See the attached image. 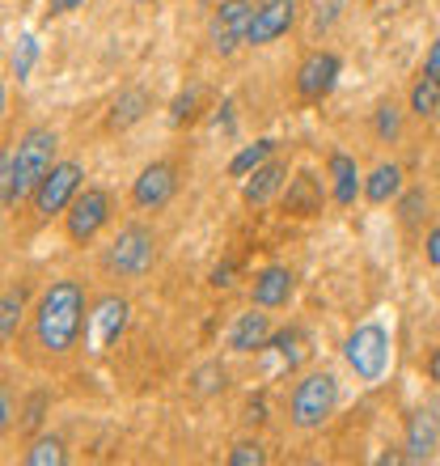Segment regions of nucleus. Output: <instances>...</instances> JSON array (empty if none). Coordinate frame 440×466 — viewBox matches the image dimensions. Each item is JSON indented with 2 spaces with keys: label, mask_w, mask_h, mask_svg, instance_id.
Returning <instances> with one entry per match:
<instances>
[{
  "label": "nucleus",
  "mask_w": 440,
  "mask_h": 466,
  "mask_svg": "<svg viewBox=\"0 0 440 466\" xmlns=\"http://www.w3.org/2000/svg\"><path fill=\"white\" fill-rule=\"evenodd\" d=\"M398 132H403V115H398V106H394V102H381L377 106V136L381 140H394Z\"/></svg>",
  "instance_id": "obj_28"
},
{
  "label": "nucleus",
  "mask_w": 440,
  "mask_h": 466,
  "mask_svg": "<svg viewBox=\"0 0 440 466\" xmlns=\"http://www.w3.org/2000/svg\"><path fill=\"white\" fill-rule=\"evenodd\" d=\"M398 191H403V170L398 166H377V170L368 174V183H365L368 204H390Z\"/></svg>",
  "instance_id": "obj_20"
},
{
  "label": "nucleus",
  "mask_w": 440,
  "mask_h": 466,
  "mask_svg": "<svg viewBox=\"0 0 440 466\" xmlns=\"http://www.w3.org/2000/svg\"><path fill=\"white\" fill-rule=\"evenodd\" d=\"M22 309H25L22 289H9V293H5V301H0V335H5V339H13V335H17Z\"/></svg>",
  "instance_id": "obj_25"
},
{
  "label": "nucleus",
  "mask_w": 440,
  "mask_h": 466,
  "mask_svg": "<svg viewBox=\"0 0 440 466\" xmlns=\"http://www.w3.org/2000/svg\"><path fill=\"white\" fill-rule=\"evenodd\" d=\"M258 309H263V306H258ZM258 309L237 314V322H233V331H229V348H233V352H258V348L271 344V322H267V314H258Z\"/></svg>",
  "instance_id": "obj_16"
},
{
  "label": "nucleus",
  "mask_w": 440,
  "mask_h": 466,
  "mask_svg": "<svg viewBox=\"0 0 440 466\" xmlns=\"http://www.w3.org/2000/svg\"><path fill=\"white\" fill-rule=\"evenodd\" d=\"M271 153H275V140H258V145L242 148V153L233 157L229 174H233V178H245V174H255L263 161H271Z\"/></svg>",
  "instance_id": "obj_22"
},
{
  "label": "nucleus",
  "mask_w": 440,
  "mask_h": 466,
  "mask_svg": "<svg viewBox=\"0 0 440 466\" xmlns=\"http://www.w3.org/2000/svg\"><path fill=\"white\" fill-rule=\"evenodd\" d=\"M85 327V289L76 280H55L43 293L35 309V339L38 348L64 356L68 348H76V335Z\"/></svg>",
  "instance_id": "obj_1"
},
{
  "label": "nucleus",
  "mask_w": 440,
  "mask_h": 466,
  "mask_svg": "<svg viewBox=\"0 0 440 466\" xmlns=\"http://www.w3.org/2000/svg\"><path fill=\"white\" fill-rule=\"evenodd\" d=\"M55 145H60V136L51 132V127H35V132H25L17 140V153H13V178L5 187V208H17V199L30 196L47 170L55 166Z\"/></svg>",
  "instance_id": "obj_2"
},
{
  "label": "nucleus",
  "mask_w": 440,
  "mask_h": 466,
  "mask_svg": "<svg viewBox=\"0 0 440 466\" xmlns=\"http://www.w3.org/2000/svg\"><path fill=\"white\" fill-rule=\"evenodd\" d=\"M411 111L415 115H436L440 111V73H428V68H424V76L411 86Z\"/></svg>",
  "instance_id": "obj_21"
},
{
  "label": "nucleus",
  "mask_w": 440,
  "mask_h": 466,
  "mask_svg": "<svg viewBox=\"0 0 440 466\" xmlns=\"http://www.w3.org/2000/svg\"><path fill=\"white\" fill-rule=\"evenodd\" d=\"M419 208H428V199H424V191H411V196H406V204H403V221L415 225L419 221Z\"/></svg>",
  "instance_id": "obj_30"
},
{
  "label": "nucleus",
  "mask_w": 440,
  "mask_h": 466,
  "mask_svg": "<svg viewBox=\"0 0 440 466\" xmlns=\"http://www.w3.org/2000/svg\"><path fill=\"white\" fill-rule=\"evenodd\" d=\"M267 348H275V352L288 360V369L305 365V356H309V348H305V339H301V331H296V327H288V331H275Z\"/></svg>",
  "instance_id": "obj_23"
},
{
  "label": "nucleus",
  "mask_w": 440,
  "mask_h": 466,
  "mask_svg": "<svg viewBox=\"0 0 440 466\" xmlns=\"http://www.w3.org/2000/svg\"><path fill=\"white\" fill-rule=\"evenodd\" d=\"M343 356H347V365L355 369V378L381 381L385 378V365H390V335H385V327H377V322H365V327H355V331L347 335Z\"/></svg>",
  "instance_id": "obj_4"
},
{
  "label": "nucleus",
  "mask_w": 440,
  "mask_h": 466,
  "mask_svg": "<svg viewBox=\"0 0 440 466\" xmlns=\"http://www.w3.org/2000/svg\"><path fill=\"white\" fill-rule=\"evenodd\" d=\"M284 178H288V166H280V161H263V166L245 178L242 199L250 204V208H263V204L275 199V191L284 187Z\"/></svg>",
  "instance_id": "obj_15"
},
{
  "label": "nucleus",
  "mask_w": 440,
  "mask_h": 466,
  "mask_svg": "<svg viewBox=\"0 0 440 466\" xmlns=\"http://www.w3.org/2000/svg\"><path fill=\"white\" fill-rule=\"evenodd\" d=\"M424 255H428L432 268H440V225L428 233V242H424Z\"/></svg>",
  "instance_id": "obj_31"
},
{
  "label": "nucleus",
  "mask_w": 440,
  "mask_h": 466,
  "mask_svg": "<svg viewBox=\"0 0 440 466\" xmlns=\"http://www.w3.org/2000/svg\"><path fill=\"white\" fill-rule=\"evenodd\" d=\"M64 462V445L55 437H38L30 450H25V466H60Z\"/></svg>",
  "instance_id": "obj_26"
},
{
  "label": "nucleus",
  "mask_w": 440,
  "mask_h": 466,
  "mask_svg": "<svg viewBox=\"0 0 440 466\" xmlns=\"http://www.w3.org/2000/svg\"><path fill=\"white\" fill-rule=\"evenodd\" d=\"M288 297H293V271L288 268H263L255 276V306L280 309L288 306Z\"/></svg>",
  "instance_id": "obj_17"
},
{
  "label": "nucleus",
  "mask_w": 440,
  "mask_h": 466,
  "mask_svg": "<svg viewBox=\"0 0 440 466\" xmlns=\"http://www.w3.org/2000/svg\"><path fill=\"white\" fill-rule=\"evenodd\" d=\"M267 462V450L258 441H237L229 450V466H263Z\"/></svg>",
  "instance_id": "obj_27"
},
{
  "label": "nucleus",
  "mask_w": 440,
  "mask_h": 466,
  "mask_svg": "<svg viewBox=\"0 0 440 466\" xmlns=\"http://www.w3.org/2000/svg\"><path fill=\"white\" fill-rule=\"evenodd\" d=\"M47 5H51V13H68L76 5H85V0H47Z\"/></svg>",
  "instance_id": "obj_35"
},
{
  "label": "nucleus",
  "mask_w": 440,
  "mask_h": 466,
  "mask_svg": "<svg viewBox=\"0 0 440 466\" xmlns=\"http://www.w3.org/2000/svg\"><path fill=\"white\" fill-rule=\"evenodd\" d=\"M335 403H339V381H335V373H309V378L296 381L288 416H293L296 429H322L330 420V411H335Z\"/></svg>",
  "instance_id": "obj_3"
},
{
  "label": "nucleus",
  "mask_w": 440,
  "mask_h": 466,
  "mask_svg": "<svg viewBox=\"0 0 440 466\" xmlns=\"http://www.w3.org/2000/svg\"><path fill=\"white\" fill-rule=\"evenodd\" d=\"M127 327V301L123 297H102L98 309L89 314V344L94 348H110Z\"/></svg>",
  "instance_id": "obj_12"
},
{
  "label": "nucleus",
  "mask_w": 440,
  "mask_h": 466,
  "mask_svg": "<svg viewBox=\"0 0 440 466\" xmlns=\"http://www.w3.org/2000/svg\"><path fill=\"white\" fill-rule=\"evenodd\" d=\"M284 212H293V217H318L322 212V178L318 174L305 170L284 187Z\"/></svg>",
  "instance_id": "obj_14"
},
{
  "label": "nucleus",
  "mask_w": 440,
  "mask_h": 466,
  "mask_svg": "<svg viewBox=\"0 0 440 466\" xmlns=\"http://www.w3.org/2000/svg\"><path fill=\"white\" fill-rule=\"evenodd\" d=\"M330 183H335V204H355V196H360V170H355V161L347 157V153H330Z\"/></svg>",
  "instance_id": "obj_19"
},
{
  "label": "nucleus",
  "mask_w": 440,
  "mask_h": 466,
  "mask_svg": "<svg viewBox=\"0 0 440 466\" xmlns=\"http://www.w3.org/2000/svg\"><path fill=\"white\" fill-rule=\"evenodd\" d=\"M229 276H233V268H229V263H225V268H216V271H212V284H216V289H225V284H229Z\"/></svg>",
  "instance_id": "obj_34"
},
{
  "label": "nucleus",
  "mask_w": 440,
  "mask_h": 466,
  "mask_svg": "<svg viewBox=\"0 0 440 466\" xmlns=\"http://www.w3.org/2000/svg\"><path fill=\"white\" fill-rule=\"evenodd\" d=\"M148 106H153V102H148V94H145V89H123L119 98L110 102L106 127H110V132H127L132 123H140V119H145V115H148Z\"/></svg>",
  "instance_id": "obj_18"
},
{
  "label": "nucleus",
  "mask_w": 440,
  "mask_h": 466,
  "mask_svg": "<svg viewBox=\"0 0 440 466\" xmlns=\"http://www.w3.org/2000/svg\"><path fill=\"white\" fill-rule=\"evenodd\" d=\"M35 60H38V38L35 35H22V38H17V47H13V56H9L13 76H17V81H25V76L35 73Z\"/></svg>",
  "instance_id": "obj_24"
},
{
  "label": "nucleus",
  "mask_w": 440,
  "mask_h": 466,
  "mask_svg": "<svg viewBox=\"0 0 440 466\" xmlns=\"http://www.w3.org/2000/svg\"><path fill=\"white\" fill-rule=\"evenodd\" d=\"M250 22H255V9H250V0H225L216 13H212V47L220 51V56H229V51H237V43H245V35H250Z\"/></svg>",
  "instance_id": "obj_7"
},
{
  "label": "nucleus",
  "mask_w": 440,
  "mask_h": 466,
  "mask_svg": "<svg viewBox=\"0 0 440 466\" xmlns=\"http://www.w3.org/2000/svg\"><path fill=\"white\" fill-rule=\"evenodd\" d=\"M195 102H199V89H186L183 98L174 102V123H186L191 115H195Z\"/></svg>",
  "instance_id": "obj_29"
},
{
  "label": "nucleus",
  "mask_w": 440,
  "mask_h": 466,
  "mask_svg": "<svg viewBox=\"0 0 440 466\" xmlns=\"http://www.w3.org/2000/svg\"><path fill=\"white\" fill-rule=\"evenodd\" d=\"M81 196V166L76 161H55L47 178L35 187V212L38 217H60L73 208V199Z\"/></svg>",
  "instance_id": "obj_6"
},
{
  "label": "nucleus",
  "mask_w": 440,
  "mask_h": 466,
  "mask_svg": "<svg viewBox=\"0 0 440 466\" xmlns=\"http://www.w3.org/2000/svg\"><path fill=\"white\" fill-rule=\"evenodd\" d=\"M174 191H178L174 166H170V161H153V166H145V170H140V178H135L132 199L140 204V208H165V204L174 199Z\"/></svg>",
  "instance_id": "obj_9"
},
{
  "label": "nucleus",
  "mask_w": 440,
  "mask_h": 466,
  "mask_svg": "<svg viewBox=\"0 0 440 466\" xmlns=\"http://www.w3.org/2000/svg\"><path fill=\"white\" fill-rule=\"evenodd\" d=\"M9 424H13V394L5 390L0 394V429H9Z\"/></svg>",
  "instance_id": "obj_32"
},
{
  "label": "nucleus",
  "mask_w": 440,
  "mask_h": 466,
  "mask_svg": "<svg viewBox=\"0 0 440 466\" xmlns=\"http://www.w3.org/2000/svg\"><path fill=\"white\" fill-rule=\"evenodd\" d=\"M440 445V420L432 411H415L406 416V462H424V458L436 454Z\"/></svg>",
  "instance_id": "obj_13"
},
{
  "label": "nucleus",
  "mask_w": 440,
  "mask_h": 466,
  "mask_svg": "<svg viewBox=\"0 0 440 466\" xmlns=\"http://www.w3.org/2000/svg\"><path fill=\"white\" fill-rule=\"evenodd\" d=\"M424 68H428V73H440V38H436V43H432V51H428V64H424Z\"/></svg>",
  "instance_id": "obj_33"
},
{
  "label": "nucleus",
  "mask_w": 440,
  "mask_h": 466,
  "mask_svg": "<svg viewBox=\"0 0 440 466\" xmlns=\"http://www.w3.org/2000/svg\"><path fill=\"white\" fill-rule=\"evenodd\" d=\"M296 22V5L293 0H267L263 9H255V22H250V35L245 43L250 47H267L280 35H288V25Z\"/></svg>",
  "instance_id": "obj_10"
},
{
  "label": "nucleus",
  "mask_w": 440,
  "mask_h": 466,
  "mask_svg": "<svg viewBox=\"0 0 440 466\" xmlns=\"http://www.w3.org/2000/svg\"><path fill=\"white\" fill-rule=\"evenodd\" d=\"M428 378L440 386V348H436V352H432V360H428Z\"/></svg>",
  "instance_id": "obj_36"
},
{
  "label": "nucleus",
  "mask_w": 440,
  "mask_h": 466,
  "mask_svg": "<svg viewBox=\"0 0 440 466\" xmlns=\"http://www.w3.org/2000/svg\"><path fill=\"white\" fill-rule=\"evenodd\" d=\"M339 81V56H330V51H318V56H309L301 68H296V94L309 102L326 98L330 89Z\"/></svg>",
  "instance_id": "obj_11"
},
{
  "label": "nucleus",
  "mask_w": 440,
  "mask_h": 466,
  "mask_svg": "<svg viewBox=\"0 0 440 466\" xmlns=\"http://www.w3.org/2000/svg\"><path fill=\"white\" fill-rule=\"evenodd\" d=\"M135 5H145V0H135Z\"/></svg>",
  "instance_id": "obj_37"
},
{
  "label": "nucleus",
  "mask_w": 440,
  "mask_h": 466,
  "mask_svg": "<svg viewBox=\"0 0 440 466\" xmlns=\"http://www.w3.org/2000/svg\"><path fill=\"white\" fill-rule=\"evenodd\" d=\"M64 217H68V238H73V242H89V238L110 221V196L98 191V187H85Z\"/></svg>",
  "instance_id": "obj_8"
},
{
  "label": "nucleus",
  "mask_w": 440,
  "mask_h": 466,
  "mask_svg": "<svg viewBox=\"0 0 440 466\" xmlns=\"http://www.w3.org/2000/svg\"><path fill=\"white\" fill-rule=\"evenodd\" d=\"M153 255H157V242L145 225H127L119 229V238L106 246V268L115 276H145L153 268Z\"/></svg>",
  "instance_id": "obj_5"
}]
</instances>
